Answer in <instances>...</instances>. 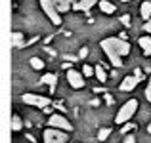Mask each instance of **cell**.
Here are the masks:
<instances>
[{
	"label": "cell",
	"mask_w": 151,
	"mask_h": 143,
	"mask_svg": "<svg viewBox=\"0 0 151 143\" xmlns=\"http://www.w3.org/2000/svg\"><path fill=\"white\" fill-rule=\"evenodd\" d=\"M101 50L105 51V55L109 57L111 65L113 67H122V55H128L130 54V44L126 40L119 36H109V38H103L100 42Z\"/></svg>",
	"instance_id": "1"
},
{
	"label": "cell",
	"mask_w": 151,
	"mask_h": 143,
	"mask_svg": "<svg viewBox=\"0 0 151 143\" xmlns=\"http://www.w3.org/2000/svg\"><path fill=\"white\" fill-rule=\"evenodd\" d=\"M136 111H138V99H128V101L119 109L117 117H115V122L121 124V126H124L126 122H130V118L136 114Z\"/></svg>",
	"instance_id": "2"
},
{
	"label": "cell",
	"mask_w": 151,
	"mask_h": 143,
	"mask_svg": "<svg viewBox=\"0 0 151 143\" xmlns=\"http://www.w3.org/2000/svg\"><path fill=\"white\" fill-rule=\"evenodd\" d=\"M38 4H40L42 11L46 14V17H48L54 25H61V14L58 11L54 0H38Z\"/></svg>",
	"instance_id": "3"
},
{
	"label": "cell",
	"mask_w": 151,
	"mask_h": 143,
	"mask_svg": "<svg viewBox=\"0 0 151 143\" xmlns=\"http://www.w3.org/2000/svg\"><path fill=\"white\" fill-rule=\"evenodd\" d=\"M21 101L27 103V105L31 107H38V109H46V107L52 103L50 97H46V95H38V94H23L21 95Z\"/></svg>",
	"instance_id": "4"
},
{
	"label": "cell",
	"mask_w": 151,
	"mask_h": 143,
	"mask_svg": "<svg viewBox=\"0 0 151 143\" xmlns=\"http://www.w3.org/2000/svg\"><path fill=\"white\" fill-rule=\"evenodd\" d=\"M42 139L44 143H67V132L63 130H58V128H46L44 134H42Z\"/></svg>",
	"instance_id": "5"
},
{
	"label": "cell",
	"mask_w": 151,
	"mask_h": 143,
	"mask_svg": "<svg viewBox=\"0 0 151 143\" xmlns=\"http://www.w3.org/2000/svg\"><path fill=\"white\" fill-rule=\"evenodd\" d=\"M48 124H50V128H58V130H63V132H71V130H73V124H71L63 114H59V113L50 114Z\"/></svg>",
	"instance_id": "6"
},
{
	"label": "cell",
	"mask_w": 151,
	"mask_h": 143,
	"mask_svg": "<svg viewBox=\"0 0 151 143\" xmlns=\"http://www.w3.org/2000/svg\"><path fill=\"white\" fill-rule=\"evenodd\" d=\"M67 82H69V86L75 88V90L84 88V77H82V73H78V71H75V69H67Z\"/></svg>",
	"instance_id": "7"
},
{
	"label": "cell",
	"mask_w": 151,
	"mask_h": 143,
	"mask_svg": "<svg viewBox=\"0 0 151 143\" xmlns=\"http://www.w3.org/2000/svg\"><path fill=\"white\" fill-rule=\"evenodd\" d=\"M140 80H142V78L136 77V74H134V77H124V80L121 82L119 90H121V92H132V90L138 86V82H140Z\"/></svg>",
	"instance_id": "8"
},
{
	"label": "cell",
	"mask_w": 151,
	"mask_h": 143,
	"mask_svg": "<svg viewBox=\"0 0 151 143\" xmlns=\"http://www.w3.org/2000/svg\"><path fill=\"white\" fill-rule=\"evenodd\" d=\"M96 4H100V0H78V4H75V10H82V11H90Z\"/></svg>",
	"instance_id": "9"
},
{
	"label": "cell",
	"mask_w": 151,
	"mask_h": 143,
	"mask_svg": "<svg viewBox=\"0 0 151 143\" xmlns=\"http://www.w3.org/2000/svg\"><path fill=\"white\" fill-rule=\"evenodd\" d=\"M140 15H142V19H144V23L151 19V0H144V2H142V6H140Z\"/></svg>",
	"instance_id": "10"
},
{
	"label": "cell",
	"mask_w": 151,
	"mask_h": 143,
	"mask_svg": "<svg viewBox=\"0 0 151 143\" xmlns=\"http://www.w3.org/2000/svg\"><path fill=\"white\" fill-rule=\"evenodd\" d=\"M40 84L50 86V92H54V90H55V84H58V77H55L54 73H48V74H44V77L40 78Z\"/></svg>",
	"instance_id": "11"
},
{
	"label": "cell",
	"mask_w": 151,
	"mask_h": 143,
	"mask_svg": "<svg viewBox=\"0 0 151 143\" xmlns=\"http://www.w3.org/2000/svg\"><path fill=\"white\" fill-rule=\"evenodd\" d=\"M27 42L23 40V33L21 31H14L12 33V46L14 48H25Z\"/></svg>",
	"instance_id": "12"
},
{
	"label": "cell",
	"mask_w": 151,
	"mask_h": 143,
	"mask_svg": "<svg viewBox=\"0 0 151 143\" xmlns=\"http://www.w3.org/2000/svg\"><path fill=\"white\" fill-rule=\"evenodd\" d=\"M138 44H140L144 55H151V36H142L140 40H138Z\"/></svg>",
	"instance_id": "13"
},
{
	"label": "cell",
	"mask_w": 151,
	"mask_h": 143,
	"mask_svg": "<svg viewBox=\"0 0 151 143\" xmlns=\"http://www.w3.org/2000/svg\"><path fill=\"white\" fill-rule=\"evenodd\" d=\"M54 4H55V8H58L59 14H65V11H69V8H71V0H54Z\"/></svg>",
	"instance_id": "14"
},
{
	"label": "cell",
	"mask_w": 151,
	"mask_h": 143,
	"mask_svg": "<svg viewBox=\"0 0 151 143\" xmlns=\"http://www.w3.org/2000/svg\"><path fill=\"white\" fill-rule=\"evenodd\" d=\"M100 10L103 11V14H115V4H111L109 0H100Z\"/></svg>",
	"instance_id": "15"
},
{
	"label": "cell",
	"mask_w": 151,
	"mask_h": 143,
	"mask_svg": "<svg viewBox=\"0 0 151 143\" xmlns=\"http://www.w3.org/2000/svg\"><path fill=\"white\" fill-rule=\"evenodd\" d=\"M94 71H96V78L101 82V84H105V82H107V73H105V69H103L101 65H96V67H94Z\"/></svg>",
	"instance_id": "16"
},
{
	"label": "cell",
	"mask_w": 151,
	"mask_h": 143,
	"mask_svg": "<svg viewBox=\"0 0 151 143\" xmlns=\"http://www.w3.org/2000/svg\"><path fill=\"white\" fill-rule=\"evenodd\" d=\"M21 128H23V120H21V117L14 114V117H12V130H14V132H19Z\"/></svg>",
	"instance_id": "17"
},
{
	"label": "cell",
	"mask_w": 151,
	"mask_h": 143,
	"mask_svg": "<svg viewBox=\"0 0 151 143\" xmlns=\"http://www.w3.org/2000/svg\"><path fill=\"white\" fill-rule=\"evenodd\" d=\"M31 67L37 69V71H40V69H44V61H42L40 57H31Z\"/></svg>",
	"instance_id": "18"
},
{
	"label": "cell",
	"mask_w": 151,
	"mask_h": 143,
	"mask_svg": "<svg viewBox=\"0 0 151 143\" xmlns=\"http://www.w3.org/2000/svg\"><path fill=\"white\" fill-rule=\"evenodd\" d=\"M111 132H113L111 128H101L100 132H98V139H100V141H105L107 137L111 136Z\"/></svg>",
	"instance_id": "19"
},
{
	"label": "cell",
	"mask_w": 151,
	"mask_h": 143,
	"mask_svg": "<svg viewBox=\"0 0 151 143\" xmlns=\"http://www.w3.org/2000/svg\"><path fill=\"white\" fill-rule=\"evenodd\" d=\"M82 74H84V77H96V71L90 65H82Z\"/></svg>",
	"instance_id": "20"
},
{
	"label": "cell",
	"mask_w": 151,
	"mask_h": 143,
	"mask_svg": "<svg viewBox=\"0 0 151 143\" xmlns=\"http://www.w3.org/2000/svg\"><path fill=\"white\" fill-rule=\"evenodd\" d=\"M134 128H136V124H132V122H126V124L121 128V132L126 134V132H130V130H134Z\"/></svg>",
	"instance_id": "21"
},
{
	"label": "cell",
	"mask_w": 151,
	"mask_h": 143,
	"mask_svg": "<svg viewBox=\"0 0 151 143\" xmlns=\"http://www.w3.org/2000/svg\"><path fill=\"white\" fill-rule=\"evenodd\" d=\"M145 99L151 103V77H149V82H147V88H145Z\"/></svg>",
	"instance_id": "22"
},
{
	"label": "cell",
	"mask_w": 151,
	"mask_h": 143,
	"mask_svg": "<svg viewBox=\"0 0 151 143\" xmlns=\"http://www.w3.org/2000/svg\"><path fill=\"white\" fill-rule=\"evenodd\" d=\"M121 23H122V25H126V27H130V15L128 14L121 15Z\"/></svg>",
	"instance_id": "23"
},
{
	"label": "cell",
	"mask_w": 151,
	"mask_h": 143,
	"mask_svg": "<svg viewBox=\"0 0 151 143\" xmlns=\"http://www.w3.org/2000/svg\"><path fill=\"white\" fill-rule=\"evenodd\" d=\"M144 31H145V33H151V19L144 23Z\"/></svg>",
	"instance_id": "24"
},
{
	"label": "cell",
	"mask_w": 151,
	"mask_h": 143,
	"mask_svg": "<svg viewBox=\"0 0 151 143\" xmlns=\"http://www.w3.org/2000/svg\"><path fill=\"white\" fill-rule=\"evenodd\" d=\"M122 143H136V137L134 136H128V137H124V141Z\"/></svg>",
	"instance_id": "25"
},
{
	"label": "cell",
	"mask_w": 151,
	"mask_h": 143,
	"mask_svg": "<svg viewBox=\"0 0 151 143\" xmlns=\"http://www.w3.org/2000/svg\"><path fill=\"white\" fill-rule=\"evenodd\" d=\"M86 55H88V50H86V48H82L81 54H78V57H86Z\"/></svg>",
	"instance_id": "26"
},
{
	"label": "cell",
	"mask_w": 151,
	"mask_h": 143,
	"mask_svg": "<svg viewBox=\"0 0 151 143\" xmlns=\"http://www.w3.org/2000/svg\"><path fill=\"white\" fill-rule=\"evenodd\" d=\"M105 101H107V103H109V105H111V103H113V97H111L109 94H105Z\"/></svg>",
	"instance_id": "27"
},
{
	"label": "cell",
	"mask_w": 151,
	"mask_h": 143,
	"mask_svg": "<svg viewBox=\"0 0 151 143\" xmlns=\"http://www.w3.org/2000/svg\"><path fill=\"white\" fill-rule=\"evenodd\" d=\"M147 132H149V134H151V124H149V126H147Z\"/></svg>",
	"instance_id": "28"
},
{
	"label": "cell",
	"mask_w": 151,
	"mask_h": 143,
	"mask_svg": "<svg viewBox=\"0 0 151 143\" xmlns=\"http://www.w3.org/2000/svg\"><path fill=\"white\" fill-rule=\"evenodd\" d=\"M121 2H130V0H121Z\"/></svg>",
	"instance_id": "29"
}]
</instances>
